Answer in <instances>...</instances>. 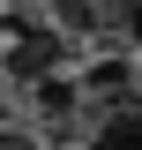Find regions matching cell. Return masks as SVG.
<instances>
[{
	"mask_svg": "<svg viewBox=\"0 0 142 150\" xmlns=\"http://www.w3.org/2000/svg\"><path fill=\"white\" fill-rule=\"evenodd\" d=\"M60 60H67V38H60V30H22L15 45H8V60H0V68L15 75V83H30V90H37V83H53Z\"/></svg>",
	"mask_w": 142,
	"mask_h": 150,
	"instance_id": "1",
	"label": "cell"
},
{
	"mask_svg": "<svg viewBox=\"0 0 142 150\" xmlns=\"http://www.w3.org/2000/svg\"><path fill=\"white\" fill-rule=\"evenodd\" d=\"M90 150H142V98H127V105H97V120H90Z\"/></svg>",
	"mask_w": 142,
	"mask_h": 150,
	"instance_id": "2",
	"label": "cell"
}]
</instances>
